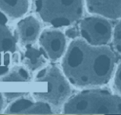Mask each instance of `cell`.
<instances>
[{
  "mask_svg": "<svg viewBox=\"0 0 121 115\" xmlns=\"http://www.w3.org/2000/svg\"><path fill=\"white\" fill-rule=\"evenodd\" d=\"M45 53L51 60H57L64 52L65 40L61 32L55 30H47L42 33L40 40Z\"/></svg>",
  "mask_w": 121,
  "mask_h": 115,
  "instance_id": "52a82bcc",
  "label": "cell"
},
{
  "mask_svg": "<svg viewBox=\"0 0 121 115\" xmlns=\"http://www.w3.org/2000/svg\"><path fill=\"white\" fill-rule=\"evenodd\" d=\"M24 57L27 66L30 69L34 70L45 63L46 53L43 49H37L31 45H27Z\"/></svg>",
  "mask_w": 121,
  "mask_h": 115,
  "instance_id": "7c38bea8",
  "label": "cell"
},
{
  "mask_svg": "<svg viewBox=\"0 0 121 115\" xmlns=\"http://www.w3.org/2000/svg\"><path fill=\"white\" fill-rule=\"evenodd\" d=\"M114 43L117 50L121 54V21L115 28L114 32Z\"/></svg>",
  "mask_w": 121,
  "mask_h": 115,
  "instance_id": "5bb4252c",
  "label": "cell"
},
{
  "mask_svg": "<svg viewBox=\"0 0 121 115\" xmlns=\"http://www.w3.org/2000/svg\"><path fill=\"white\" fill-rule=\"evenodd\" d=\"M40 30L39 22L33 17L26 18L18 24V33L23 43L29 44L37 38Z\"/></svg>",
  "mask_w": 121,
  "mask_h": 115,
  "instance_id": "30bf717a",
  "label": "cell"
},
{
  "mask_svg": "<svg viewBox=\"0 0 121 115\" xmlns=\"http://www.w3.org/2000/svg\"><path fill=\"white\" fill-rule=\"evenodd\" d=\"M35 8L43 21L56 27L72 24L83 12L82 0H36Z\"/></svg>",
  "mask_w": 121,
  "mask_h": 115,
  "instance_id": "3957f363",
  "label": "cell"
},
{
  "mask_svg": "<svg viewBox=\"0 0 121 115\" xmlns=\"http://www.w3.org/2000/svg\"><path fill=\"white\" fill-rule=\"evenodd\" d=\"M90 12L110 19L121 17V0H86Z\"/></svg>",
  "mask_w": 121,
  "mask_h": 115,
  "instance_id": "ba28073f",
  "label": "cell"
},
{
  "mask_svg": "<svg viewBox=\"0 0 121 115\" xmlns=\"http://www.w3.org/2000/svg\"><path fill=\"white\" fill-rule=\"evenodd\" d=\"M3 106V99L1 94H0V111L2 110Z\"/></svg>",
  "mask_w": 121,
  "mask_h": 115,
  "instance_id": "e0dca14e",
  "label": "cell"
},
{
  "mask_svg": "<svg viewBox=\"0 0 121 115\" xmlns=\"http://www.w3.org/2000/svg\"><path fill=\"white\" fill-rule=\"evenodd\" d=\"M29 73L22 68L14 69L2 79L4 82H25L29 79Z\"/></svg>",
  "mask_w": 121,
  "mask_h": 115,
  "instance_id": "4fadbf2b",
  "label": "cell"
},
{
  "mask_svg": "<svg viewBox=\"0 0 121 115\" xmlns=\"http://www.w3.org/2000/svg\"><path fill=\"white\" fill-rule=\"evenodd\" d=\"M66 114H121V98L101 90L85 91L65 105Z\"/></svg>",
  "mask_w": 121,
  "mask_h": 115,
  "instance_id": "7a4b0ae2",
  "label": "cell"
},
{
  "mask_svg": "<svg viewBox=\"0 0 121 115\" xmlns=\"http://www.w3.org/2000/svg\"><path fill=\"white\" fill-rule=\"evenodd\" d=\"M35 82L37 88L34 94L36 97L53 105H60L70 94L68 83L55 66H48L40 71Z\"/></svg>",
  "mask_w": 121,
  "mask_h": 115,
  "instance_id": "277c9868",
  "label": "cell"
},
{
  "mask_svg": "<svg viewBox=\"0 0 121 115\" xmlns=\"http://www.w3.org/2000/svg\"><path fill=\"white\" fill-rule=\"evenodd\" d=\"M115 84L116 88L121 94V64L119 66L115 78Z\"/></svg>",
  "mask_w": 121,
  "mask_h": 115,
  "instance_id": "9a60e30c",
  "label": "cell"
},
{
  "mask_svg": "<svg viewBox=\"0 0 121 115\" xmlns=\"http://www.w3.org/2000/svg\"><path fill=\"white\" fill-rule=\"evenodd\" d=\"M116 56L104 46H93L82 40L70 44L62 63L67 78L79 86L103 84L113 71Z\"/></svg>",
  "mask_w": 121,
  "mask_h": 115,
  "instance_id": "6da1fadb",
  "label": "cell"
},
{
  "mask_svg": "<svg viewBox=\"0 0 121 115\" xmlns=\"http://www.w3.org/2000/svg\"><path fill=\"white\" fill-rule=\"evenodd\" d=\"M6 112L9 114H51L52 110L47 103L34 102L22 99L13 103Z\"/></svg>",
  "mask_w": 121,
  "mask_h": 115,
  "instance_id": "9c48e42d",
  "label": "cell"
},
{
  "mask_svg": "<svg viewBox=\"0 0 121 115\" xmlns=\"http://www.w3.org/2000/svg\"><path fill=\"white\" fill-rule=\"evenodd\" d=\"M66 34H67V36L69 37V38H73L77 36L78 32L75 29H71L67 30V32H66Z\"/></svg>",
  "mask_w": 121,
  "mask_h": 115,
  "instance_id": "2e32d148",
  "label": "cell"
},
{
  "mask_svg": "<svg viewBox=\"0 0 121 115\" xmlns=\"http://www.w3.org/2000/svg\"><path fill=\"white\" fill-rule=\"evenodd\" d=\"M28 8V0H0V11L12 18L24 16Z\"/></svg>",
  "mask_w": 121,
  "mask_h": 115,
  "instance_id": "8fae6325",
  "label": "cell"
},
{
  "mask_svg": "<svg viewBox=\"0 0 121 115\" xmlns=\"http://www.w3.org/2000/svg\"><path fill=\"white\" fill-rule=\"evenodd\" d=\"M80 27L82 36L91 45H104L109 41L111 37V25L102 18L85 19L81 22Z\"/></svg>",
  "mask_w": 121,
  "mask_h": 115,
  "instance_id": "5b68a950",
  "label": "cell"
},
{
  "mask_svg": "<svg viewBox=\"0 0 121 115\" xmlns=\"http://www.w3.org/2000/svg\"><path fill=\"white\" fill-rule=\"evenodd\" d=\"M16 50V40L8 26L6 16L0 11V76L6 74Z\"/></svg>",
  "mask_w": 121,
  "mask_h": 115,
  "instance_id": "8992f818",
  "label": "cell"
}]
</instances>
